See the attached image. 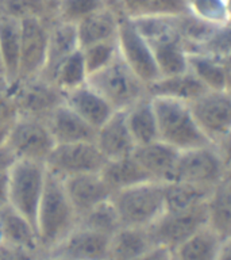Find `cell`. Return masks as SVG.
Returning <instances> with one entry per match:
<instances>
[{
  "label": "cell",
  "instance_id": "cell-1",
  "mask_svg": "<svg viewBox=\"0 0 231 260\" xmlns=\"http://www.w3.org/2000/svg\"><path fill=\"white\" fill-rule=\"evenodd\" d=\"M77 222L79 214L69 201L62 179L48 171L35 221L36 236L42 253L46 255L56 247L77 226Z\"/></svg>",
  "mask_w": 231,
  "mask_h": 260
},
{
  "label": "cell",
  "instance_id": "cell-2",
  "mask_svg": "<svg viewBox=\"0 0 231 260\" xmlns=\"http://www.w3.org/2000/svg\"><path fill=\"white\" fill-rule=\"evenodd\" d=\"M151 101L157 118L160 141L180 152L210 145L211 142L195 119L189 103L166 98H151Z\"/></svg>",
  "mask_w": 231,
  "mask_h": 260
},
{
  "label": "cell",
  "instance_id": "cell-3",
  "mask_svg": "<svg viewBox=\"0 0 231 260\" xmlns=\"http://www.w3.org/2000/svg\"><path fill=\"white\" fill-rule=\"evenodd\" d=\"M111 202L122 226L149 228L165 211V183L145 182L117 191Z\"/></svg>",
  "mask_w": 231,
  "mask_h": 260
},
{
  "label": "cell",
  "instance_id": "cell-4",
  "mask_svg": "<svg viewBox=\"0 0 231 260\" xmlns=\"http://www.w3.org/2000/svg\"><path fill=\"white\" fill-rule=\"evenodd\" d=\"M88 84L96 89L115 111H126L143 98L149 96L147 85L118 56L99 72L88 77Z\"/></svg>",
  "mask_w": 231,
  "mask_h": 260
},
{
  "label": "cell",
  "instance_id": "cell-5",
  "mask_svg": "<svg viewBox=\"0 0 231 260\" xmlns=\"http://www.w3.org/2000/svg\"><path fill=\"white\" fill-rule=\"evenodd\" d=\"M46 178L48 168L44 162L16 160L8 171V205L34 226Z\"/></svg>",
  "mask_w": 231,
  "mask_h": 260
},
{
  "label": "cell",
  "instance_id": "cell-6",
  "mask_svg": "<svg viewBox=\"0 0 231 260\" xmlns=\"http://www.w3.org/2000/svg\"><path fill=\"white\" fill-rule=\"evenodd\" d=\"M8 95L15 105L18 117L42 121H46L53 110L65 101V93L54 83L42 76L16 81L8 88Z\"/></svg>",
  "mask_w": 231,
  "mask_h": 260
},
{
  "label": "cell",
  "instance_id": "cell-7",
  "mask_svg": "<svg viewBox=\"0 0 231 260\" xmlns=\"http://www.w3.org/2000/svg\"><path fill=\"white\" fill-rule=\"evenodd\" d=\"M6 145L16 160L46 162L56 146L46 122L35 118L18 117L12 122Z\"/></svg>",
  "mask_w": 231,
  "mask_h": 260
},
{
  "label": "cell",
  "instance_id": "cell-8",
  "mask_svg": "<svg viewBox=\"0 0 231 260\" xmlns=\"http://www.w3.org/2000/svg\"><path fill=\"white\" fill-rule=\"evenodd\" d=\"M227 167L214 144L180 152L173 182H182L212 190Z\"/></svg>",
  "mask_w": 231,
  "mask_h": 260
},
{
  "label": "cell",
  "instance_id": "cell-9",
  "mask_svg": "<svg viewBox=\"0 0 231 260\" xmlns=\"http://www.w3.org/2000/svg\"><path fill=\"white\" fill-rule=\"evenodd\" d=\"M206 203L188 210L164 211V214L147 228L154 244L172 251L208 225Z\"/></svg>",
  "mask_w": 231,
  "mask_h": 260
},
{
  "label": "cell",
  "instance_id": "cell-10",
  "mask_svg": "<svg viewBox=\"0 0 231 260\" xmlns=\"http://www.w3.org/2000/svg\"><path fill=\"white\" fill-rule=\"evenodd\" d=\"M105 157L95 142L57 144L46 160L49 172L60 179L83 174H97L105 166Z\"/></svg>",
  "mask_w": 231,
  "mask_h": 260
},
{
  "label": "cell",
  "instance_id": "cell-11",
  "mask_svg": "<svg viewBox=\"0 0 231 260\" xmlns=\"http://www.w3.org/2000/svg\"><path fill=\"white\" fill-rule=\"evenodd\" d=\"M195 119L211 144H218L231 132V91L208 89L190 102Z\"/></svg>",
  "mask_w": 231,
  "mask_h": 260
},
{
  "label": "cell",
  "instance_id": "cell-12",
  "mask_svg": "<svg viewBox=\"0 0 231 260\" xmlns=\"http://www.w3.org/2000/svg\"><path fill=\"white\" fill-rule=\"evenodd\" d=\"M117 44L122 60L146 85L161 77L150 45L127 16L119 20Z\"/></svg>",
  "mask_w": 231,
  "mask_h": 260
},
{
  "label": "cell",
  "instance_id": "cell-13",
  "mask_svg": "<svg viewBox=\"0 0 231 260\" xmlns=\"http://www.w3.org/2000/svg\"><path fill=\"white\" fill-rule=\"evenodd\" d=\"M52 23L40 18L20 20V60L16 81L41 76L46 61Z\"/></svg>",
  "mask_w": 231,
  "mask_h": 260
},
{
  "label": "cell",
  "instance_id": "cell-14",
  "mask_svg": "<svg viewBox=\"0 0 231 260\" xmlns=\"http://www.w3.org/2000/svg\"><path fill=\"white\" fill-rule=\"evenodd\" d=\"M111 237L77 225L44 256L62 260H108Z\"/></svg>",
  "mask_w": 231,
  "mask_h": 260
},
{
  "label": "cell",
  "instance_id": "cell-15",
  "mask_svg": "<svg viewBox=\"0 0 231 260\" xmlns=\"http://www.w3.org/2000/svg\"><path fill=\"white\" fill-rule=\"evenodd\" d=\"M133 157L147 174L150 180L170 183L174 180L180 150L158 140L147 145L137 146L133 152Z\"/></svg>",
  "mask_w": 231,
  "mask_h": 260
},
{
  "label": "cell",
  "instance_id": "cell-16",
  "mask_svg": "<svg viewBox=\"0 0 231 260\" xmlns=\"http://www.w3.org/2000/svg\"><path fill=\"white\" fill-rule=\"evenodd\" d=\"M69 201L80 215L112 198V190L105 183L100 172L83 174L62 179Z\"/></svg>",
  "mask_w": 231,
  "mask_h": 260
},
{
  "label": "cell",
  "instance_id": "cell-17",
  "mask_svg": "<svg viewBox=\"0 0 231 260\" xmlns=\"http://www.w3.org/2000/svg\"><path fill=\"white\" fill-rule=\"evenodd\" d=\"M95 144L107 161L133 154L137 146L127 127L125 111H115L97 129Z\"/></svg>",
  "mask_w": 231,
  "mask_h": 260
},
{
  "label": "cell",
  "instance_id": "cell-18",
  "mask_svg": "<svg viewBox=\"0 0 231 260\" xmlns=\"http://www.w3.org/2000/svg\"><path fill=\"white\" fill-rule=\"evenodd\" d=\"M52 137L57 144H76V142H95L97 130L79 117L69 106L60 105L46 118Z\"/></svg>",
  "mask_w": 231,
  "mask_h": 260
},
{
  "label": "cell",
  "instance_id": "cell-19",
  "mask_svg": "<svg viewBox=\"0 0 231 260\" xmlns=\"http://www.w3.org/2000/svg\"><path fill=\"white\" fill-rule=\"evenodd\" d=\"M77 49H80V45L77 40L76 26L54 20L50 26L46 61H45V68L41 76L53 83V77L61 64L72 53L76 52Z\"/></svg>",
  "mask_w": 231,
  "mask_h": 260
},
{
  "label": "cell",
  "instance_id": "cell-20",
  "mask_svg": "<svg viewBox=\"0 0 231 260\" xmlns=\"http://www.w3.org/2000/svg\"><path fill=\"white\" fill-rule=\"evenodd\" d=\"M65 105L96 130L115 113L112 106L88 83L65 93Z\"/></svg>",
  "mask_w": 231,
  "mask_h": 260
},
{
  "label": "cell",
  "instance_id": "cell-21",
  "mask_svg": "<svg viewBox=\"0 0 231 260\" xmlns=\"http://www.w3.org/2000/svg\"><path fill=\"white\" fill-rule=\"evenodd\" d=\"M147 44L151 48L161 76H172L188 71V50L177 36L176 27L147 41Z\"/></svg>",
  "mask_w": 231,
  "mask_h": 260
},
{
  "label": "cell",
  "instance_id": "cell-22",
  "mask_svg": "<svg viewBox=\"0 0 231 260\" xmlns=\"http://www.w3.org/2000/svg\"><path fill=\"white\" fill-rule=\"evenodd\" d=\"M0 239L14 247L44 256L35 226L10 205L0 209Z\"/></svg>",
  "mask_w": 231,
  "mask_h": 260
},
{
  "label": "cell",
  "instance_id": "cell-23",
  "mask_svg": "<svg viewBox=\"0 0 231 260\" xmlns=\"http://www.w3.org/2000/svg\"><path fill=\"white\" fill-rule=\"evenodd\" d=\"M206 91L208 89L189 71L172 76L158 77L157 80L147 85L150 98H166L185 103L194 102Z\"/></svg>",
  "mask_w": 231,
  "mask_h": 260
},
{
  "label": "cell",
  "instance_id": "cell-24",
  "mask_svg": "<svg viewBox=\"0 0 231 260\" xmlns=\"http://www.w3.org/2000/svg\"><path fill=\"white\" fill-rule=\"evenodd\" d=\"M208 226L223 240L231 237V170H227L207 199Z\"/></svg>",
  "mask_w": 231,
  "mask_h": 260
},
{
  "label": "cell",
  "instance_id": "cell-25",
  "mask_svg": "<svg viewBox=\"0 0 231 260\" xmlns=\"http://www.w3.org/2000/svg\"><path fill=\"white\" fill-rule=\"evenodd\" d=\"M156 247L147 228L122 226L111 237L108 260H137Z\"/></svg>",
  "mask_w": 231,
  "mask_h": 260
},
{
  "label": "cell",
  "instance_id": "cell-26",
  "mask_svg": "<svg viewBox=\"0 0 231 260\" xmlns=\"http://www.w3.org/2000/svg\"><path fill=\"white\" fill-rule=\"evenodd\" d=\"M119 20L121 16H118L107 7L87 16L80 23L76 24L80 49L87 48L89 45L117 40Z\"/></svg>",
  "mask_w": 231,
  "mask_h": 260
},
{
  "label": "cell",
  "instance_id": "cell-27",
  "mask_svg": "<svg viewBox=\"0 0 231 260\" xmlns=\"http://www.w3.org/2000/svg\"><path fill=\"white\" fill-rule=\"evenodd\" d=\"M20 20L0 14V54L8 88L18 80L20 60Z\"/></svg>",
  "mask_w": 231,
  "mask_h": 260
},
{
  "label": "cell",
  "instance_id": "cell-28",
  "mask_svg": "<svg viewBox=\"0 0 231 260\" xmlns=\"http://www.w3.org/2000/svg\"><path fill=\"white\" fill-rule=\"evenodd\" d=\"M223 239L206 225L170 251L172 260H218Z\"/></svg>",
  "mask_w": 231,
  "mask_h": 260
},
{
  "label": "cell",
  "instance_id": "cell-29",
  "mask_svg": "<svg viewBox=\"0 0 231 260\" xmlns=\"http://www.w3.org/2000/svg\"><path fill=\"white\" fill-rule=\"evenodd\" d=\"M126 122L135 146L158 141V126L151 98L146 96L125 111Z\"/></svg>",
  "mask_w": 231,
  "mask_h": 260
},
{
  "label": "cell",
  "instance_id": "cell-30",
  "mask_svg": "<svg viewBox=\"0 0 231 260\" xmlns=\"http://www.w3.org/2000/svg\"><path fill=\"white\" fill-rule=\"evenodd\" d=\"M100 174L113 194L117 191L125 190L141 183L153 182L133 157V154L117 160H108Z\"/></svg>",
  "mask_w": 231,
  "mask_h": 260
},
{
  "label": "cell",
  "instance_id": "cell-31",
  "mask_svg": "<svg viewBox=\"0 0 231 260\" xmlns=\"http://www.w3.org/2000/svg\"><path fill=\"white\" fill-rule=\"evenodd\" d=\"M188 71L194 73L207 89H228L226 62L203 52L188 53Z\"/></svg>",
  "mask_w": 231,
  "mask_h": 260
},
{
  "label": "cell",
  "instance_id": "cell-32",
  "mask_svg": "<svg viewBox=\"0 0 231 260\" xmlns=\"http://www.w3.org/2000/svg\"><path fill=\"white\" fill-rule=\"evenodd\" d=\"M211 190L182 182L165 183V211H182L207 202Z\"/></svg>",
  "mask_w": 231,
  "mask_h": 260
},
{
  "label": "cell",
  "instance_id": "cell-33",
  "mask_svg": "<svg viewBox=\"0 0 231 260\" xmlns=\"http://www.w3.org/2000/svg\"><path fill=\"white\" fill-rule=\"evenodd\" d=\"M56 3L52 0H0V14L16 20L40 18L54 22Z\"/></svg>",
  "mask_w": 231,
  "mask_h": 260
},
{
  "label": "cell",
  "instance_id": "cell-34",
  "mask_svg": "<svg viewBox=\"0 0 231 260\" xmlns=\"http://www.w3.org/2000/svg\"><path fill=\"white\" fill-rule=\"evenodd\" d=\"M88 71L85 67L81 49H77L61 64L53 77V83L64 93L79 88L88 83Z\"/></svg>",
  "mask_w": 231,
  "mask_h": 260
},
{
  "label": "cell",
  "instance_id": "cell-35",
  "mask_svg": "<svg viewBox=\"0 0 231 260\" xmlns=\"http://www.w3.org/2000/svg\"><path fill=\"white\" fill-rule=\"evenodd\" d=\"M77 225H81V226H85L108 236H112L122 228L121 219H119L117 209L113 206V203L111 202V199L79 215Z\"/></svg>",
  "mask_w": 231,
  "mask_h": 260
},
{
  "label": "cell",
  "instance_id": "cell-36",
  "mask_svg": "<svg viewBox=\"0 0 231 260\" xmlns=\"http://www.w3.org/2000/svg\"><path fill=\"white\" fill-rule=\"evenodd\" d=\"M104 7L103 0H57L56 19L76 26L87 16Z\"/></svg>",
  "mask_w": 231,
  "mask_h": 260
},
{
  "label": "cell",
  "instance_id": "cell-37",
  "mask_svg": "<svg viewBox=\"0 0 231 260\" xmlns=\"http://www.w3.org/2000/svg\"><path fill=\"white\" fill-rule=\"evenodd\" d=\"M81 53L84 57L85 67L89 76L105 68L119 56L117 40L89 45L87 48L81 49Z\"/></svg>",
  "mask_w": 231,
  "mask_h": 260
},
{
  "label": "cell",
  "instance_id": "cell-38",
  "mask_svg": "<svg viewBox=\"0 0 231 260\" xmlns=\"http://www.w3.org/2000/svg\"><path fill=\"white\" fill-rule=\"evenodd\" d=\"M188 11L212 26L228 23L226 0H188Z\"/></svg>",
  "mask_w": 231,
  "mask_h": 260
},
{
  "label": "cell",
  "instance_id": "cell-39",
  "mask_svg": "<svg viewBox=\"0 0 231 260\" xmlns=\"http://www.w3.org/2000/svg\"><path fill=\"white\" fill-rule=\"evenodd\" d=\"M198 52L226 61L231 58V22L218 26L211 37L199 48Z\"/></svg>",
  "mask_w": 231,
  "mask_h": 260
},
{
  "label": "cell",
  "instance_id": "cell-40",
  "mask_svg": "<svg viewBox=\"0 0 231 260\" xmlns=\"http://www.w3.org/2000/svg\"><path fill=\"white\" fill-rule=\"evenodd\" d=\"M42 255L14 247L0 239V260H40Z\"/></svg>",
  "mask_w": 231,
  "mask_h": 260
},
{
  "label": "cell",
  "instance_id": "cell-41",
  "mask_svg": "<svg viewBox=\"0 0 231 260\" xmlns=\"http://www.w3.org/2000/svg\"><path fill=\"white\" fill-rule=\"evenodd\" d=\"M150 4H151V0H121L122 11L125 16L131 19L147 15Z\"/></svg>",
  "mask_w": 231,
  "mask_h": 260
},
{
  "label": "cell",
  "instance_id": "cell-42",
  "mask_svg": "<svg viewBox=\"0 0 231 260\" xmlns=\"http://www.w3.org/2000/svg\"><path fill=\"white\" fill-rule=\"evenodd\" d=\"M18 118V111L8 91L0 96V126L11 125Z\"/></svg>",
  "mask_w": 231,
  "mask_h": 260
},
{
  "label": "cell",
  "instance_id": "cell-43",
  "mask_svg": "<svg viewBox=\"0 0 231 260\" xmlns=\"http://www.w3.org/2000/svg\"><path fill=\"white\" fill-rule=\"evenodd\" d=\"M215 146L222 156L227 170H231V132L227 136H224L218 144H215Z\"/></svg>",
  "mask_w": 231,
  "mask_h": 260
},
{
  "label": "cell",
  "instance_id": "cell-44",
  "mask_svg": "<svg viewBox=\"0 0 231 260\" xmlns=\"http://www.w3.org/2000/svg\"><path fill=\"white\" fill-rule=\"evenodd\" d=\"M16 161V157L14 156L10 148L4 145L0 148V175L8 174V171L11 170L14 162Z\"/></svg>",
  "mask_w": 231,
  "mask_h": 260
},
{
  "label": "cell",
  "instance_id": "cell-45",
  "mask_svg": "<svg viewBox=\"0 0 231 260\" xmlns=\"http://www.w3.org/2000/svg\"><path fill=\"white\" fill-rule=\"evenodd\" d=\"M137 260H172V257H170L169 249L162 247H156L154 249H151L146 255H143Z\"/></svg>",
  "mask_w": 231,
  "mask_h": 260
},
{
  "label": "cell",
  "instance_id": "cell-46",
  "mask_svg": "<svg viewBox=\"0 0 231 260\" xmlns=\"http://www.w3.org/2000/svg\"><path fill=\"white\" fill-rule=\"evenodd\" d=\"M8 174L0 175V209L8 205Z\"/></svg>",
  "mask_w": 231,
  "mask_h": 260
},
{
  "label": "cell",
  "instance_id": "cell-47",
  "mask_svg": "<svg viewBox=\"0 0 231 260\" xmlns=\"http://www.w3.org/2000/svg\"><path fill=\"white\" fill-rule=\"evenodd\" d=\"M218 260H231V237L223 240L222 248L219 252Z\"/></svg>",
  "mask_w": 231,
  "mask_h": 260
},
{
  "label": "cell",
  "instance_id": "cell-48",
  "mask_svg": "<svg viewBox=\"0 0 231 260\" xmlns=\"http://www.w3.org/2000/svg\"><path fill=\"white\" fill-rule=\"evenodd\" d=\"M103 3L108 10H111L112 12H115L118 16L123 18L125 14L122 11V6H121V0H103Z\"/></svg>",
  "mask_w": 231,
  "mask_h": 260
},
{
  "label": "cell",
  "instance_id": "cell-49",
  "mask_svg": "<svg viewBox=\"0 0 231 260\" xmlns=\"http://www.w3.org/2000/svg\"><path fill=\"white\" fill-rule=\"evenodd\" d=\"M11 125L0 126V148L6 145V142H7L8 133H10V129H11Z\"/></svg>",
  "mask_w": 231,
  "mask_h": 260
},
{
  "label": "cell",
  "instance_id": "cell-50",
  "mask_svg": "<svg viewBox=\"0 0 231 260\" xmlns=\"http://www.w3.org/2000/svg\"><path fill=\"white\" fill-rule=\"evenodd\" d=\"M226 67H227V75H228V91H231V58L226 60Z\"/></svg>",
  "mask_w": 231,
  "mask_h": 260
},
{
  "label": "cell",
  "instance_id": "cell-51",
  "mask_svg": "<svg viewBox=\"0 0 231 260\" xmlns=\"http://www.w3.org/2000/svg\"><path fill=\"white\" fill-rule=\"evenodd\" d=\"M8 91V85L4 83V81L0 80V96L3 95V93H6Z\"/></svg>",
  "mask_w": 231,
  "mask_h": 260
},
{
  "label": "cell",
  "instance_id": "cell-52",
  "mask_svg": "<svg viewBox=\"0 0 231 260\" xmlns=\"http://www.w3.org/2000/svg\"><path fill=\"white\" fill-rule=\"evenodd\" d=\"M0 80L6 83V80H4V71H3V62H2V54H0ZM6 84H7V83H6Z\"/></svg>",
  "mask_w": 231,
  "mask_h": 260
},
{
  "label": "cell",
  "instance_id": "cell-53",
  "mask_svg": "<svg viewBox=\"0 0 231 260\" xmlns=\"http://www.w3.org/2000/svg\"><path fill=\"white\" fill-rule=\"evenodd\" d=\"M226 8H227V15H228V20L231 22V0H226Z\"/></svg>",
  "mask_w": 231,
  "mask_h": 260
},
{
  "label": "cell",
  "instance_id": "cell-54",
  "mask_svg": "<svg viewBox=\"0 0 231 260\" xmlns=\"http://www.w3.org/2000/svg\"><path fill=\"white\" fill-rule=\"evenodd\" d=\"M40 260H62V259H56V257H49V256H42Z\"/></svg>",
  "mask_w": 231,
  "mask_h": 260
},
{
  "label": "cell",
  "instance_id": "cell-55",
  "mask_svg": "<svg viewBox=\"0 0 231 260\" xmlns=\"http://www.w3.org/2000/svg\"><path fill=\"white\" fill-rule=\"evenodd\" d=\"M52 2H57V0H52Z\"/></svg>",
  "mask_w": 231,
  "mask_h": 260
}]
</instances>
